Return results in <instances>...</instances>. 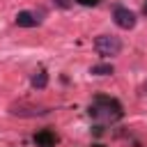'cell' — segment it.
Listing matches in <instances>:
<instances>
[{"mask_svg":"<svg viewBox=\"0 0 147 147\" xmlns=\"http://www.w3.org/2000/svg\"><path fill=\"white\" fill-rule=\"evenodd\" d=\"M115 69H113V64L110 62H103V64H94L92 69H90V74H94V76H110Z\"/></svg>","mask_w":147,"mask_h":147,"instance_id":"8","label":"cell"},{"mask_svg":"<svg viewBox=\"0 0 147 147\" xmlns=\"http://www.w3.org/2000/svg\"><path fill=\"white\" fill-rule=\"evenodd\" d=\"M94 51L103 57H115L122 53V39L115 34H99L94 39Z\"/></svg>","mask_w":147,"mask_h":147,"instance_id":"2","label":"cell"},{"mask_svg":"<svg viewBox=\"0 0 147 147\" xmlns=\"http://www.w3.org/2000/svg\"><path fill=\"white\" fill-rule=\"evenodd\" d=\"M140 94H142V96H147V80L140 85Z\"/></svg>","mask_w":147,"mask_h":147,"instance_id":"11","label":"cell"},{"mask_svg":"<svg viewBox=\"0 0 147 147\" xmlns=\"http://www.w3.org/2000/svg\"><path fill=\"white\" fill-rule=\"evenodd\" d=\"M76 2H78V5H83V7H94L99 0H76Z\"/></svg>","mask_w":147,"mask_h":147,"instance_id":"10","label":"cell"},{"mask_svg":"<svg viewBox=\"0 0 147 147\" xmlns=\"http://www.w3.org/2000/svg\"><path fill=\"white\" fill-rule=\"evenodd\" d=\"M90 115L103 117V119H119L122 117V106L113 96H96L94 103L90 106Z\"/></svg>","mask_w":147,"mask_h":147,"instance_id":"1","label":"cell"},{"mask_svg":"<svg viewBox=\"0 0 147 147\" xmlns=\"http://www.w3.org/2000/svg\"><path fill=\"white\" fill-rule=\"evenodd\" d=\"M142 11H145V14H147V2H145V7H142Z\"/></svg>","mask_w":147,"mask_h":147,"instance_id":"12","label":"cell"},{"mask_svg":"<svg viewBox=\"0 0 147 147\" xmlns=\"http://www.w3.org/2000/svg\"><path fill=\"white\" fill-rule=\"evenodd\" d=\"M113 23H115L117 28H122V30H133L136 23H138V16H136V11H131L129 7L117 5V7L113 9Z\"/></svg>","mask_w":147,"mask_h":147,"instance_id":"4","label":"cell"},{"mask_svg":"<svg viewBox=\"0 0 147 147\" xmlns=\"http://www.w3.org/2000/svg\"><path fill=\"white\" fill-rule=\"evenodd\" d=\"M34 142H37V147H55V133L51 129H41L34 136Z\"/></svg>","mask_w":147,"mask_h":147,"instance_id":"6","label":"cell"},{"mask_svg":"<svg viewBox=\"0 0 147 147\" xmlns=\"http://www.w3.org/2000/svg\"><path fill=\"white\" fill-rule=\"evenodd\" d=\"M51 110L44 108V106H37V103H28V101H18V103H11L9 106V115L14 117H23V119H30V117H44L48 115Z\"/></svg>","mask_w":147,"mask_h":147,"instance_id":"3","label":"cell"},{"mask_svg":"<svg viewBox=\"0 0 147 147\" xmlns=\"http://www.w3.org/2000/svg\"><path fill=\"white\" fill-rule=\"evenodd\" d=\"M14 21H16V25H18V28H37V25H39L37 14H32V11H28V9L18 11Z\"/></svg>","mask_w":147,"mask_h":147,"instance_id":"5","label":"cell"},{"mask_svg":"<svg viewBox=\"0 0 147 147\" xmlns=\"http://www.w3.org/2000/svg\"><path fill=\"white\" fill-rule=\"evenodd\" d=\"M53 2H55L57 7H62V9H69V7H71V2H69V0H53Z\"/></svg>","mask_w":147,"mask_h":147,"instance_id":"9","label":"cell"},{"mask_svg":"<svg viewBox=\"0 0 147 147\" xmlns=\"http://www.w3.org/2000/svg\"><path fill=\"white\" fill-rule=\"evenodd\" d=\"M30 85H32L34 90H44V87L48 85V74H46L44 69L34 71V74H32V78H30Z\"/></svg>","mask_w":147,"mask_h":147,"instance_id":"7","label":"cell"}]
</instances>
